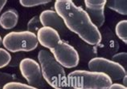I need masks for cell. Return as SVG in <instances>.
Listing matches in <instances>:
<instances>
[{
	"label": "cell",
	"mask_w": 127,
	"mask_h": 89,
	"mask_svg": "<svg viewBox=\"0 0 127 89\" xmlns=\"http://www.w3.org/2000/svg\"><path fill=\"white\" fill-rule=\"evenodd\" d=\"M111 60L118 63L126 70L127 69V53L126 52H118L111 57Z\"/></svg>",
	"instance_id": "18"
},
{
	"label": "cell",
	"mask_w": 127,
	"mask_h": 89,
	"mask_svg": "<svg viewBox=\"0 0 127 89\" xmlns=\"http://www.w3.org/2000/svg\"><path fill=\"white\" fill-rule=\"evenodd\" d=\"M105 6L119 15H127V0H109L106 1Z\"/></svg>",
	"instance_id": "13"
},
{
	"label": "cell",
	"mask_w": 127,
	"mask_h": 89,
	"mask_svg": "<svg viewBox=\"0 0 127 89\" xmlns=\"http://www.w3.org/2000/svg\"><path fill=\"white\" fill-rule=\"evenodd\" d=\"M19 15L15 8H9L0 15V27L5 30L13 29L19 22Z\"/></svg>",
	"instance_id": "12"
},
{
	"label": "cell",
	"mask_w": 127,
	"mask_h": 89,
	"mask_svg": "<svg viewBox=\"0 0 127 89\" xmlns=\"http://www.w3.org/2000/svg\"><path fill=\"white\" fill-rule=\"evenodd\" d=\"M35 35L38 44L49 50L54 48L61 40L59 32L49 27H41Z\"/></svg>",
	"instance_id": "10"
},
{
	"label": "cell",
	"mask_w": 127,
	"mask_h": 89,
	"mask_svg": "<svg viewBox=\"0 0 127 89\" xmlns=\"http://www.w3.org/2000/svg\"><path fill=\"white\" fill-rule=\"evenodd\" d=\"M122 85H124V86L126 87V85H127V75H126L124 77L122 78Z\"/></svg>",
	"instance_id": "24"
},
{
	"label": "cell",
	"mask_w": 127,
	"mask_h": 89,
	"mask_svg": "<svg viewBox=\"0 0 127 89\" xmlns=\"http://www.w3.org/2000/svg\"><path fill=\"white\" fill-rule=\"evenodd\" d=\"M61 89H73L70 85H68V84H67L65 87H64V88H61Z\"/></svg>",
	"instance_id": "25"
},
{
	"label": "cell",
	"mask_w": 127,
	"mask_h": 89,
	"mask_svg": "<svg viewBox=\"0 0 127 89\" xmlns=\"http://www.w3.org/2000/svg\"><path fill=\"white\" fill-rule=\"evenodd\" d=\"M25 58V55L23 52H18V53H15L13 56H11V61H10L7 67H18L20 64L22 59Z\"/></svg>",
	"instance_id": "21"
},
{
	"label": "cell",
	"mask_w": 127,
	"mask_h": 89,
	"mask_svg": "<svg viewBox=\"0 0 127 89\" xmlns=\"http://www.w3.org/2000/svg\"><path fill=\"white\" fill-rule=\"evenodd\" d=\"M108 89H127V88L122 84L118 83H113L109 87Z\"/></svg>",
	"instance_id": "22"
},
{
	"label": "cell",
	"mask_w": 127,
	"mask_h": 89,
	"mask_svg": "<svg viewBox=\"0 0 127 89\" xmlns=\"http://www.w3.org/2000/svg\"><path fill=\"white\" fill-rule=\"evenodd\" d=\"M14 81H18V77L15 74L0 71V89H2L6 84Z\"/></svg>",
	"instance_id": "15"
},
{
	"label": "cell",
	"mask_w": 127,
	"mask_h": 89,
	"mask_svg": "<svg viewBox=\"0 0 127 89\" xmlns=\"http://www.w3.org/2000/svg\"><path fill=\"white\" fill-rule=\"evenodd\" d=\"M85 11L93 23L98 29L105 23V7L106 0H85Z\"/></svg>",
	"instance_id": "8"
},
{
	"label": "cell",
	"mask_w": 127,
	"mask_h": 89,
	"mask_svg": "<svg viewBox=\"0 0 127 89\" xmlns=\"http://www.w3.org/2000/svg\"><path fill=\"white\" fill-rule=\"evenodd\" d=\"M39 21L41 26L43 27H49L60 33H64L66 31V27L62 19L58 15V14L55 11V10H44L43 11L39 16Z\"/></svg>",
	"instance_id": "11"
},
{
	"label": "cell",
	"mask_w": 127,
	"mask_h": 89,
	"mask_svg": "<svg viewBox=\"0 0 127 89\" xmlns=\"http://www.w3.org/2000/svg\"><path fill=\"white\" fill-rule=\"evenodd\" d=\"M40 27L41 23L39 16H33L27 24V31L34 33V34H36Z\"/></svg>",
	"instance_id": "16"
},
{
	"label": "cell",
	"mask_w": 127,
	"mask_h": 89,
	"mask_svg": "<svg viewBox=\"0 0 127 89\" xmlns=\"http://www.w3.org/2000/svg\"><path fill=\"white\" fill-rule=\"evenodd\" d=\"M19 67L22 76L29 85L38 89L46 88V82L43 78L40 66L37 61L32 58L25 57L21 60Z\"/></svg>",
	"instance_id": "7"
},
{
	"label": "cell",
	"mask_w": 127,
	"mask_h": 89,
	"mask_svg": "<svg viewBox=\"0 0 127 89\" xmlns=\"http://www.w3.org/2000/svg\"><path fill=\"white\" fill-rule=\"evenodd\" d=\"M115 36L124 43L127 44V20L119 21L115 26Z\"/></svg>",
	"instance_id": "14"
},
{
	"label": "cell",
	"mask_w": 127,
	"mask_h": 89,
	"mask_svg": "<svg viewBox=\"0 0 127 89\" xmlns=\"http://www.w3.org/2000/svg\"><path fill=\"white\" fill-rule=\"evenodd\" d=\"M2 39L1 36H0V46L2 45Z\"/></svg>",
	"instance_id": "26"
},
{
	"label": "cell",
	"mask_w": 127,
	"mask_h": 89,
	"mask_svg": "<svg viewBox=\"0 0 127 89\" xmlns=\"http://www.w3.org/2000/svg\"><path fill=\"white\" fill-rule=\"evenodd\" d=\"M101 35V41L98 46L100 51L104 55V58L105 57H112L113 55L118 53L119 49V44L115 35L109 27H105L104 31H102Z\"/></svg>",
	"instance_id": "9"
},
{
	"label": "cell",
	"mask_w": 127,
	"mask_h": 89,
	"mask_svg": "<svg viewBox=\"0 0 127 89\" xmlns=\"http://www.w3.org/2000/svg\"><path fill=\"white\" fill-rule=\"evenodd\" d=\"M67 81L73 89H108L113 84L107 75L88 70L71 71L67 75Z\"/></svg>",
	"instance_id": "3"
},
{
	"label": "cell",
	"mask_w": 127,
	"mask_h": 89,
	"mask_svg": "<svg viewBox=\"0 0 127 89\" xmlns=\"http://www.w3.org/2000/svg\"><path fill=\"white\" fill-rule=\"evenodd\" d=\"M51 54L64 68H73L79 64L80 55L78 51L64 40L60 41L51 50Z\"/></svg>",
	"instance_id": "6"
},
{
	"label": "cell",
	"mask_w": 127,
	"mask_h": 89,
	"mask_svg": "<svg viewBox=\"0 0 127 89\" xmlns=\"http://www.w3.org/2000/svg\"><path fill=\"white\" fill-rule=\"evenodd\" d=\"M88 67L90 71L102 72L107 75L112 81L122 80L126 75V70L118 63L102 56L91 59L88 63Z\"/></svg>",
	"instance_id": "5"
},
{
	"label": "cell",
	"mask_w": 127,
	"mask_h": 89,
	"mask_svg": "<svg viewBox=\"0 0 127 89\" xmlns=\"http://www.w3.org/2000/svg\"><path fill=\"white\" fill-rule=\"evenodd\" d=\"M2 89H38V88L32 87L29 84L22 83V82L19 81H14L6 84Z\"/></svg>",
	"instance_id": "17"
},
{
	"label": "cell",
	"mask_w": 127,
	"mask_h": 89,
	"mask_svg": "<svg viewBox=\"0 0 127 89\" xmlns=\"http://www.w3.org/2000/svg\"><path fill=\"white\" fill-rule=\"evenodd\" d=\"M54 8L70 31L90 46L96 47L100 44L101 31L93 23L85 9L71 0H57L54 3Z\"/></svg>",
	"instance_id": "1"
},
{
	"label": "cell",
	"mask_w": 127,
	"mask_h": 89,
	"mask_svg": "<svg viewBox=\"0 0 127 89\" xmlns=\"http://www.w3.org/2000/svg\"><path fill=\"white\" fill-rule=\"evenodd\" d=\"M2 44L9 53L29 52L38 47L36 35L28 31H11L2 38Z\"/></svg>",
	"instance_id": "4"
},
{
	"label": "cell",
	"mask_w": 127,
	"mask_h": 89,
	"mask_svg": "<svg viewBox=\"0 0 127 89\" xmlns=\"http://www.w3.org/2000/svg\"><path fill=\"white\" fill-rule=\"evenodd\" d=\"M6 4V0H0V14H1V11H2V9L4 8Z\"/></svg>",
	"instance_id": "23"
},
{
	"label": "cell",
	"mask_w": 127,
	"mask_h": 89,
	"mask_svg": "<svg viewBox=\"0 0 127 89\" xmlns=\"http://www.w3.org/2000/svg\"><path fill=\"white\" fill-rule=\"evenodd\" d=\"M38 61L46 84L53 89H61L68 84L64 68L56 61L51 52L40 50L38 52Z\"/></svg>",
	"instance_id": "2"
},
{
	"label": "cell",
	"mask_w": 127,
	"mask_h": 89,
	"mask_svg": "<svg viewBox=\"0 0 127 89\" xmlns=\"http://www.w3.org/2000/svg\"><path fill=\"white\" fill-rule=\"evenodd\" d=\"M51 2L49 0H20L19 3L24 7H34V6L46 5Z\"/></svg>",
	"instance_id": "19"
},
{
	"label": "cell",
	"mask_w": 127,
	"mask_h": 89,
	"mask_svg": "<svg viewBox=\"0 0 127 89\" xmlns=\"http://www.w3.org/2000/svg\"><path fill=\"white\" fill-rule=\"evenodd\" d=\"M11 55L4 48L0 47V68L6 67L11 61Z\"/></svg>",
	"instance_id": "20"
}]
</instances>
